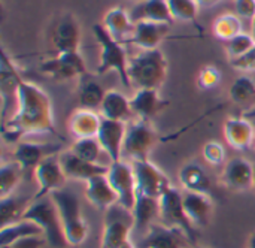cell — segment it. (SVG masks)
I'll return each instance as SVG.
<instances>
[{
    "label": "cell",
    "instance_id": "6da1fadb",
    "mask_svg": "<svg viewBox=\"0 0 255 248\" xmlns=\"http://www.w3.org/2000/svg\"><path fill=\"white\" fill-rule=\"evenodd\" d=\"M16 109L1 123V138L7 144H19L30 135H55L54 109L48 93L34 82L21 78L16 88Z\"/></svg>",
    "mask_w": 255,
    "mask_h": 248
},
{
    "label": "cell",
    "instance_id": "7a4b0ae2",
    "mask_svg": "<svg viewBox=\"0 0 255 248\" xmlns=\"http://www.w3.org/2000/svg\"><path fill=\"white\" fill-rule=\"evenodd\" d=\"M169 63L160 48L142 51L130 58L128 78L131 85L139 88L160 90L167 76Z\"/></svg>",
    "mask_w": 255,
    "mask_h": 248
},
{
    "label": "cell",
    "instance_id": "3957f363",
    "mask_svg": "<svg viewBox=\"0 0 255 248\" xmlns=\"http://www.w3.org/2000/svg\"><path fill=\"white\" fill-rule=\"evenodd\" d=\"M51 198L57 207L67 246H81L88 237V223L82 214L79 198L67 189L54 192Z\"/></svg>",
    "mask_w": 255,
    "mask_h": 248
},
{
    "label": "cell",
    "instance_id": "277c9868",
    "mask_svg": "<svg viewBox=\"0 0 255 248\" xmlns=\"http://www.w3.org/2000/svg\"><path fill=\"white\" fill-rule=\"evenodd\" d=\"M22 220H28L37 225L43 234L46 243L54 248H66L67 241L64 238L61 220L57 207L51 196L42 199H31L30 205L22 214Z\"/></svg>",
    "mask_w": 255,
    "mask_h": 248
},
{
    "label": "cell",
    "instance_id": "5b68a950",
    "mask_svg": "<svg viewBox=\"0 0 255 248\" xmlns=\"http://www.w3.org/2000/svg\"><path fill=\"white\" fill-rule=\"evenodd\" d=\"M94 37L100 46V61L97 66V75H105L109 70H115L124 87H130L128 78V63L130 58L121 42L115 40L102 24L93 25Z\"/></svg>",
    "mask_w": 255,
    "mask_h": 248
},
{
    "label": "cell",
    "instance_id": "8992f818",
    "mask_svg": "<svg viewBox=\"0 0 255 248\" xmlns=\"http://www.w3.org/2000/svg\"><path fill=\"white\" fill-rule=\"evenodd\" d=\"M133 229V213L120 204L114 205L105 213L100 248H121L130 241Z\"/></svg>",
    "mask_w": 255,
    "mask_h": 248
},
{
    "label": "cell",
    "instance_id": "52a82bcc",
    "mask_svg": "<svg viewBox=\"0 0 255 248\" xmlns=\"http://www.w3.org/2000/svg\"><path fill=\"white\" fill-rule=\"evenodd\" d=\"M157 141L158 135L148 121L133 120L127 123L123 156L131 162L149 160V153L155 147Z\"/></svg>",
    "mask_w": 255,
    "mask_h": 248
},
{
    "label": "cell",
    "instance_id": "ba28073f",
    "mask_svg": "<svg viewBox=\"0 0 255 248\" xmlns=\"http://www.w3.org/2000/svg\"><path fill=\"white\" fill-rule=\"evenodd\" d=\"M160 219L163 225L181 231L187 237L188 243L196 246V226L187 217L182 202V193H179V190L172 187L160 198Z\"/></svg>",
    "mask_w": 255,
    "mask_h": 248
},
{
    "label": "cell",
    "instance_id": "9c48e42d",
    "mask_svg": "<svg viewBox=\"0 0 255 248\" xmlns=\"http://www.w3.org/2000/svg\"><path fill=\"white\" fill-rule=\"evenodd\" d=\"M131 166L134 171L137 195H143L160 201V198L172 189L167 175L151 160L131 162Z\"/></svg>",
    "mask_w": 255,
    "mask_h": 248
},
{
    "label": "cell",
    "instance_id": "30bf717a",
    "mask_svg": "<svg viewBox=\"0 0 255 248\" xmlns=\"http://www.w3.org/2000/svg\"><path fill=\"white\" fill-rule=\"evenodd\" d=\"M40 72L57 82L82 78L88 73L81 52H57L40 63Z\"/></svg>",
    "mask_w": 255,
    "mask_h": 248
},
{
    "label": "cell",
    "instance_id": "8fae6325",
    "mask_svg": "<svg viewBox=\"0 0 255 248\" xmlns=\"http://www.w3.org/2000/svg\"><path fill=\"white\" fill-rule=\"evenodd\" d=\"M108 180L117 193L118 204L130 211H133V207L136 204L137 198V189H136V178L131 163H127L126 160L112 162L108 165Z\"/></svg>",
    "mask_w": 255,
    "mask_h": 248
},
{
    "label": "cell",
    "instance_id": "7c38bea8",
    "mask_svg": "<svg viewBox=\"0 0 255 248\" xmlns=\"http://www.w3.org/2000/svg\"><path fill=\"white\" fill-rule=\"evenodd\" d=\"M61 147L57 144H48V142H30V141H21L15 145L13 150V162L21 168L24 177L34 175V169L48 157L60 154Z\"/></svg>",
    "mask_w": 255,
    "mask_h": 248
},
{
    "label": "cell",
    "instance_id": "4fadbf2b",
    "mask_svg": "<svg viewBox=\"0 0 255 248\" xmlns=\"http://www.w3.org/2000/svg\"><path fill=\"white\" fill-rule=\"evenodd\" d=\"M37 181V192L34 193V196L31 199H42L46 196H51L54 192H58L61 189H64L66 180L67 177L64 175L61 165L58 162V154L57 156H51L48 159H45L36 169H34V175H33Z\"/></svg>",
    "mask_w": 255,
    "mask_h": 248
},
{
    "label": "cell",
    "instance_id": "5bb4252c",
    "mask_svg": "<svg viewBox=\"0 0 255 248\" xmlns=\"http://www.w3.org/2000/svg\"><path fill=\"white\" fill-rule=\"evenodd\" d=\"M255 168L245 157L230 159L221 174V181L226 189L232 192H247L254 187Z\"/></svg>",
    "mask_w": 255,
    "mask_h": 248
},
{
    "label": "cell",
    "instance_id": "9a60e30c",
    "mask_svg": "<svg viewBox=\"0 0 255 248\" xmlns=\"http://www.w3.org/2000/svg\"><path fill=\"white\" fill-rule=\"evenodd\" d=\"M58 162H60L61 169L67 178L75 180V181H82V183H87L88 180H91L97 175H106L108 168H109L102 163L85 162V160L79 159L76 154H73L70 150L61 151L58 154Z\"/></svg>",
    "mask_w": 255,
    "mask_h": 248
},
{
    "label": "cell",
    "instance_id": "2e32d148",
    "mask_svg": "<svg viewBox=\"0 0 255 248\" xmlns=\"http://www.w3.org/2000/svg\"><path fill=\"white\" fill-rule=\"evenodd\" d=\"M130 100L136 120L148 123L170 105V100L164 99L160 94V90L152 88H139Z\"/></svg>",
    "mask_w": 255,
    "mask_h": 248
},
{
    "label": "cell",
    "instance_id": "e0dca14e",
    "mask_svg": "<svg viewBox=\"0 0 255 248\" xmlns=\"http://www.w3.org/2000/svg\"><path fill=\"white\" fill-rule=\"evenodd\" d=\"M126 130H127L126 123L102 118V124L96 138L99 139L111 163L123 159V145H124Z\"/></svg>",
    "mask_w": 255,
    "mask_h": 248
},
{
    "label": "cell",
    "instance_id": "ac0fdd59",
    "mask_svg": "<svg viewBox=\"0 0 255 248\" xmlns=\"http://www.w3.org/2000/svg\"><path fill=\"white\" fill-rule=\"evenodd\" d=\"M169 33H170V24L140 21L134 24V30L131 36L126 40V43H131L140 48L142 51L157 49Z\"/></svg>",
    "mask_w": 255,
    "mask_h": 248
},
{
    "label": "cell",
    "instance_id": "d6986e66",
    "mask_svg": "<svg viewBox=\"0 0 255 248\" xmlns=\"http://www.w3.org/2000/svg\"><path fill=\"white\" fill-rule=\"evenodd\" d=\"M51 42L57 52H79L81 46V25L78 19L67 13L57 22Z\"/></svg>",
    "mask_w": 255,
    "mask_h": 248
},
{
    "label": "cell",
    "instance_id": "ffe728a7",
    "mask_svg": "<svg viewBox=\"0 0 255 248\" xmlns=\"http://www.w3.org/2000/svg\"><path fill=\"white\" fill-rule=\"evenodd\" d=\"M223 135L233 150L245 151L255 142V126L247 117H229L224 121Z\"/></svg>",
    "mask_w": 255,
    "mask_h": 248
},
{
    "label": "cell",
    "instance_id": "44dd1931",
    "mask_svg": "<svg viewBox=\"0 0 255 248\" xmlns=\"http://www.w3.org/2000/svg\"><path fill=\"white\" fill-rule=\"evenodd\" d=\"M187 237L166 225H151L140 240L139 248H184ZM188 241V240H187Z\"/></svg>",
    "mask_w": 255,
    "mask_h": 248
},
{
    "label": "cell",
    "instance_id": "7402d4cb",
    "mask_svg": "<svg viewBox=\"0 0 255 248\" xmlns=\"http://www.w3.org/2000/svg\"><path fill=\"white\" fill-rule=\"evenodd\" d=\"M85 198L99 211L106 213L118 204L117 193L114 192L106 175H97L85 183Z\"/></svg>",
    "mask_w": 255,
    "mask_h": 248
},
{
    "label": "cell",
    "instance_id": "603a6c76",
    "mask_svg": "<svg viewBox=\"0 0 255 248\" xmlns=\"http://www.w3.org/2000/svg\"><path fill=\"white\" fill-rule=\"evenodd\" d=\"M182 202L187 217L196 228H206L209 225L214 213V202L211 196L184 192Z\"/></svg>",
    "mask_w": 255,
    "mask_h": 248
},
{
    "label": "cell",
    "instance_id": "cb8c5ba5",
    "mask_svg": "<svg viewBox=\"0 0 255 248\" xmlns=\"http://www.w3.org/2000/svg\"><path fill=\"white\" fill-rule=\"evenodd\" d=\"M128 12L134 24L140 21H151L172 25L175 21L166 0H140L136 1Z\"/></svg>",
    "mask_w": 255,
    "mask_h": 248
},
{
    "label": "cell",
    "instance_id": "d4e9b609",
    "mask_svg": "<svg viewBox=\"0 0 255 248\" xmlns=\"http://www.w3.org/2000/svg\"><path fill=\"white\" fill-rule=\"evenodd\" d=\"M100 115L102 118L112 120V121H121V123H130L133 115L131 109V100L118 90H108L106 96L103 99V103L100 106Z\"/></svg>",
    "mask_w": 255,
    "mask_h": 248
},
{
    "label": "cell",
    "instance_id": "484cf974",
    "mask_svg": "<svg viewBox=\"0 0 255 248\" xmlns=\"http://www.w3.org/2000/svg\"><path fill=\"white\" fill-rule=\"evenodd\" d=\"M102 124V115L91 109L79 108L73 111L67 120L69 132L76 138H96Z\"/></svg>",
    "mask_w": 255,
    "mask_h": 248
},
{
    "label": "cell",
    "instance_id": "4316f807",
    "mask_svg": "<svg viewBox=\"0 0 255 248\" xmlns=\"http://www.w3.org/2000/svg\"><path fill=\"white\" fill-rule=\"evenodd\" d=\"M102 25L108 30V33L118 42L126 43V40L131 36L134 30V22L131 21L130 12L121 6L111 7L103 15Z\"/></svg>",
    "mask_w": 255,
    "mask_h": 248
},
{
    "label": "cell",
    "instance_id": "83f0119b",
    "mask_svg": "<svg viewBox=\"0 0 255 248\" xmlns=\"http://www.w3.org/2000/svg\"><path fill=\"white\" fill-rule=\"evenodd\" d=\"M179 183L184 192L212 196V181L206 171L197 163H187L179 171Z\"/></svg>",
    "mask_w": 255,
    "mask_h": 248
},
{
    "label": "cell",
    "instance_id": "f1b7e54d",
    "mask_svg": "<svg viewBox=\"0 0 255 248\" xmlns=\"http://www.w3.org/2000/svg\"><path fill=\"white\" fill-rule=\"evenodd\" d=\"M0 90H1V102H3V115L6 112L7 99L16 96V88L21 81V75L13 60L7 55L6 49H1V69H0Z\"/></svg>",
    "mask_w": 255,
    "mask_h": 248
},
{
    "label": "cell",
    "instance_id": "f546056e",
    "mask_svg": "<svg viewBox=\"0 0 255 248\" xmlns=\"http://www.w3.org/2000/svg\"><path fill=\"white\" fill-rule=\"evenodd\" d=\"M133 219H134V229L133 231H143L154 225V219L160 217V201L154 198H148L143 195H137L136 204L133 207Z\"/></svg>",
    "mask_w": 255,
    "mask_h": 248
},
{
    "label": "cell",
    "instance_id": "4dcf8cb0",
    "mask_svg": "<svg viewBox=\"0 0 255 248\" xmlns=\"http://www.w3.org/2000/svg\"><path fill=\"white\" fill-rule=\"evenodd\" d=\"M79 79H81V82H79V88H78V100H79L81 108L91 109V111L100 109L103 99L106 96V91L103 90V87L97 81L88 79L87 75Z\"/></svg>",
    "mask_w": 255,
    "mask_h": 248
},
{
    "label": "cell",
    "instance_id": "1f68e13d",
    "mask_svg": "<svg viewBox=\"0 0 255 248\" xmlns=\"http://www.w3.org/2000/svg\"><path fill=\"white\" fill-rule=\"evenodd\" d=\"M27 237H43L40 228L28 220H19L16 223H12L9 226L1 228L0 231V247L9 246L18 240L27 238Z\"/></svg>",
    "mask_w": 255,
    "mask_h": 248
},
{
    "label": "cell",
    "instance_id": "d6a6232c",
    "mask_svg": "<svg viewBox=\"0 0 255 248\" xmlns=\"http://www.w3.org/2000/svg\"><path fill=\"white\" fill-rule=\"evenodd\" d=\"M31 201L21 198V196H9L4 199H0V226H9L12 223H16L22 220V214L30 205Z\"/></svg>",
    "mask_w": 255,
    "mask_h": 248
},
{
    "label": "cell",
    "instance_id": "836d02e7",
    "mask_svg": "<svg viewBox=\"0 0 255 248\" xmlns=\"http://www.w3.org/2000/svg\"><path fill=\"white\" fill-rule=\"evenodd\" d=\"M242 30V19L236 13H223L220 15L212 25V33L218 39L227 42L235 36L241 34Z\"/></svg>",
    "mask_w": 255,
    "mask_h": 248
},
{
    "label": "cell",
    "instance_id": "e575fe53",
    "mask_svg": "<svg viewBox=\"0 0 255 248\" xmlns=\"http://www.w3.org/2000/svg\"><path fill=\"white\" fill-rule=\"evenodd\" d=\"M229 97L236 105H245L255 97V81L248 75H239L229 90Z\"/></svg>",
    "mask_w": 255,
    "mask_h": 248
},
{
    "label": "cell",
    "instance_id": "d590c367",
    "mask_svg": "<svg viewBox=\"0 0 255 248\" xmlns=\"http://www.w3.org/2000/svg\"><path fill=\"white\" fill-rule=\"evenodd\" d=\"M22 177L24 174L15 162L3 163L0 168V199L12 196Z\"/></svg>",
    "mask_w": 255,
    "mask_h": 248
},
{
    "label": "cell",
    "instance_id": "8d00e7d4",
    "mask_svg": "<svg viewBox=\"0 0 255 248\" xmlns=\"http://www.w3.org/2000/svg\"><path fill=\"white\" fill-rule=\"evenodd\" d=\"M170 13L175 21L181 22H197L199 10L202 9L197 0H166Z\"/></svg>",
    "mask_w": 255,
    "mask_h": 248
},
{
    "label": "cell",
    "instance_id": "74e56055",
    "mask_svg": "<svg viewBox=\"0 0 255 248\" xmlns=\"http://www.w3.org/2000/svg\"><path fill=\"white\" fill-rule=\"evenodd\" d=\"M70 151L73 154H76L79 159L90 162V163H99V157L103 151L100 142L97 138H82V139H76Z\"/></svg>",
    "mask_w": 255,
    "mask_h": 248
},
{
    "label": "cell",
    "instance_id": "f35d334b",
    "mask_svg": "<svg viewBox=\"0 0 255 248\" xmlns=\"http://www.w3.org/2000/svg\"><path fill=\"white\" fill-rule=\"evenodd\" d=\"M255 45V37L253 34H250V33H245V31H242L241 34H238V36H235L233 39H230V40H227L226 42V46H224V49H226V54H227V57H229V60L230 61H233V60H238V58H241V57H244L253 46Z\"/></svg>",
    "mask_w": 255,
    "mask_h": 248
},
{
    "label": "cell",
    "instance_id": "ab89813d",
    "mask_svg": "<svg viewBox=\"0 0 255 248\" xmlns=\"http://www.w3.org/2000/svg\"><path fill=\"white\" fill-rule=\"evenodd\" d=\"M221 81H223V73L214 64L203 66L196 76V84H197L199 90H203V91L214 90L215 87H218L221 84Z\"/></svg>",
    "mask_w": 255,
    "mask_h": 248
},
{
    "label": "cell",
    "instance_id": "60d3db41",
    "mask_svg": "<svg viewBox=\"0 0 255 248\" xmlns=\"http://www.w3.org/2000/svg\"><path fill=\"white\" fill-rule=\"evenodd\" d=\"M202 154H203L205 162L211 166L226 165V159H227L226 148L218 141H208L202 148Z\"/></svg>",
    "mask_w": 255,
    "mask_h": 248
},
{
    "label": "cell",
    "instance_id": "b9f144b4",
    "mask_svg": "<svg viewBox=\"0 0 255 248\" xmlns=\"http://www.w3.org/2000/svg\"><path fill=\"white\" fill-rule=\"evenodd\" d=\"M230 66L242 73H253L255 72V45L241 58L230 61Z\"/></svg>",
    "mask_w": 255,
    "mask_h": 248
},
{
    "label": "cell",
    "instance_id": "7bdbcfd3",
    "mask_svg": "<svg viewBox=\"0 0 255 248\" xmlns=\"http://www.w3.org/2000/svg\"><path fill=\"white\" fill-rule=\"evenodd\" d=\"M235 10L241 19L253 21L255 16V0H235Z\"/></svg>",
    "mask_w": 255,
    "mask_h": 248
},
{
    "label": "cell",
    "instance_id": "ee69618b",
    "mask_svg": "<svg viewBox=\"0 0 255 248\" xmlns=\"http://www.w3.org/2000/svg\"><path fill=\"white\" fill-rule=\"evenodd\" d=\"M46 243L45 238L42 237H27V238H22V240H18L9 246H4V247L0 248H42Z\"/></svg>",
    "mask_w": 255,
    "mask_h": 248
},
{
    "label": "cell",
    "instance_id": "f6af8a7d",
    "mask_svg": "<svg viewBox=\"0 0 255 248\" xmlns=\"http://www.w3.org/2000/svg\"><path fill=\"white\" fill-rule=\"evenodd\" d=\"M218 1H221V0H197L200 7H211V6L217 4Z\"/></svg>",
    "mask_w": 255,
    "mask_h": 248
},
{
    "label": "cell",
    "instance_id": "bcb514c9",
    "mask_svg": "<svg viewBox=\"0 0 255 248\" xmlns=\"http://www.w3.org/2000/svg\"><path fill=\"white\" fill-rule=\"evenodd\" d=\"M248 248H255V232L250 237V240H248Z\"/></svg>",
    "mask_w": 255,
    "mask_h": 248
},
{
    "label": "cell",
    "instance_id": "7dc6e473",
    "mask_svg": "<svg viewBox=\"0 0 255 248\" xmlns=\"http://www.w3.org/2000/svg\"><path fill=\"white\" fill-rule=\"evenodd\" d=\"M121 248H137V247H136V246H134V243H133V241L130 240L128 243H126V244H124V246H123Z\"/></svg>",
    "mask_w": 255,
    "mask_h": 248
},
{
    "label": "cell",
    "instance_id": "c3c4849f",
    "mask_svg": "<svg viewBox=\"0 0 255 248\" xmlns=\"http://www.w3.org/2000/svg\"><path fill=\"white\" fill-rule=\"evenodd\" d=\"M251 30H253V33H251V34L255 37V16H254V19L251 21Z\"/></svg>",
    "mask_w": 255,
    "mask_h": 248
},
{
    "label": "cell",
    "instance_id": "681fc988",
    "mask_svg": "<svg viewBox=\"0 0 255 248\" xmlns=\"http://www.w3.org/2000/svg\"><path fill=\"white\" fill-rule=\"evenodd\" d=\"M254 189H255V175H254Z\"/></svg>",
    "mask_w": 255,
    "mask_h": 248
},
{
    "label": "cell",
    "instance_id": "f907efd6",
    "mask_svg": "<svg viewBox=\"0 0 255 248\" xmlns=\"http://www.w3.org/2000/svg\"><path fill=\"white\" fill-rule=\"evenodd\" d=\"M136 1H140V0H136Z\"/></svg>",
    "mask_w": 255,
    "mask_h": 248
}]
</instances>
